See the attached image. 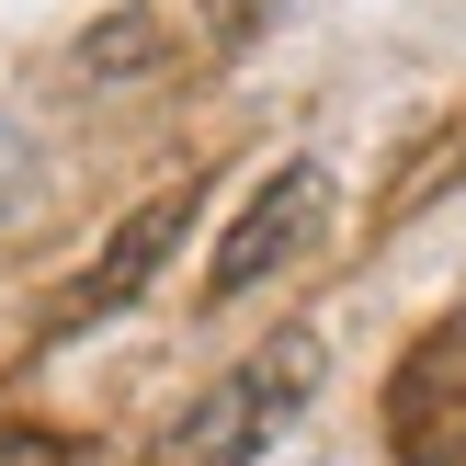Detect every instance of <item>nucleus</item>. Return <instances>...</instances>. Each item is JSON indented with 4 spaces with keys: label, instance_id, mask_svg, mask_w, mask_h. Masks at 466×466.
Instances as JSON below:
<instances>
[{
    "label": "nucleus",
    "instance_id": "1",
    "mask_svg": "<svg viewBox=\"0 0 466 466\" xmlns=\"http://www.w3.org/2000/svg\"><path fill=\"white\" fill-rule=\"evenodd\" d=\"M308 387H319V341L308 330L262 341L250 364H228L217 387H194V399L148 432V466H250V455H273V432L308 410Z\"/></svg>",
    "mask_w": 466,
    "mask_h": 466
},
{
    "label": "nucleus",
    "instance_id": "4",
    "mask_svg": "<svg viewBox=\"0 0 466 466\" xmlns=\"http://www.w3.org/2000/svg\"><path fill=\"white\" fill-rule=\"evenodd\" d=\"M194 205H205V182H159L137 217H114V239L80 262V285L57 296V330H91V319H114V308H137V296L159 285V262L182 250V228H194Z\"/></svg>",
    "mask_w": 466,
    "mask_h": 466
},
{
    "label": "nucleus",
    "instance_id": "2",
    "mask_svg": "<svg viewBox=\"0 0 466 466\" xmlns=\"http://www.w3.org/2000/svg\"><path fill=\"white\" fill-rule=\"evenodd\" d=\"M319 228H330V171H319V159H285V171L262 182V194L239 205V217H228V239H217V262H205V296H250V285H273V273L296 262V250L319 239Z\"/></svg>",
    "mask_w": 466,
    "mask_h": 466
},
{
    "label": "nucleus",
    "instance_id": "5",
    "mask_svg": "<svg viewBox=\"0 0 466 466\" xmlns=\"http://www.w3.org/2000/svg\"><path fill=\"white\" fill-rule=\"evenodd\" d=\"M273 12H285V0H205V35H217V46H250Z\"/></svg>",
    "mask_w": 466,
    "mask_h": 466
},
{
    "label": "nucleus",
    "instance_id": "6",
    "mask_svg": "<svg viewBox=\"0 0 466 466\" xmlns=\"http://www.w3.org/2000/svg\"><path fill=\"white\" fill-rule=\"evenodd\" d=\"M0 466H80V455H68L57 432H35V421H12V432H0Z\"/></svg>",
    "mask_w": 466,
    "mask_h": 466
},
{
    "label": "nucleus",
    "instance_id": "3",
    "mask_svg": "<svg viewBox=\"0 0 466 466\" xmlns=\"http://www.w3.org/2000/svg\"><path fill=\"white\" fill-rule=\"evenodd\" d=\"M387 455L399 466H466V308L432 319L387 376Z\"/></svg>",
    "mask_w": 466,
    "mask_h": 466
}]
</instances>
